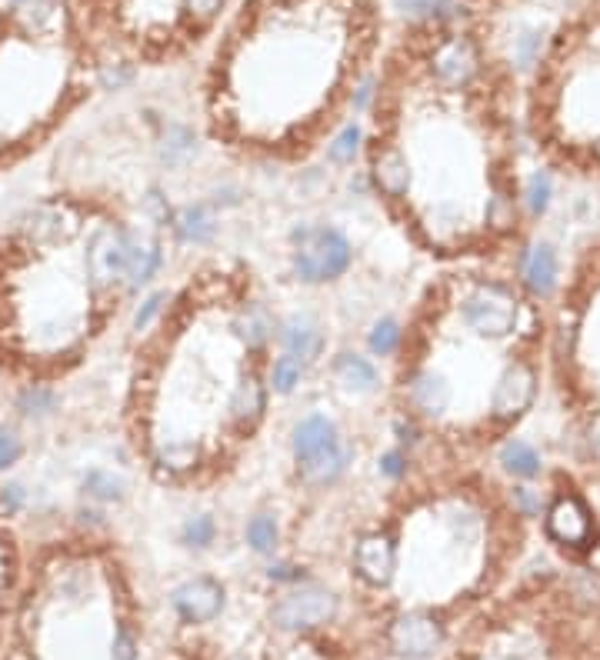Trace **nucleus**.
<instances>
[{
	"label": "nucleus",
	"instance_id": "obj_20",
	"mask_svg": "<svg viewBox=\"0 0 600 660\" xmlns=\"http://www.w3.org/2000/svg\"><path fill=\"white\" fill-rule=\"evenodd\" d=\"M350 460H354V447L340 440L337 447L324 450V454H320V457L307 460V464H297V477H300V484L310 487V490L334 487L337 480L347 474Z\"/></svg>",
	"mask_w": 600,
	"mask_h": 660
},
{
	"label": "nucleus",
	"instance_id": "obj_23",
	"mask_svg": "<svg viewBox=\"0 0 600 660\" xmlns=\"http://www.w3.org/2000/svg\"><path fill=\"white\" fill-rule=\"evenodd\" d=\"M194 157H197V137H194V130L184 127V124H167L164 130H160L157 160H160V164H164L167 170L187 167Z\"/></svg>",
	"mask_w": 600,
	"mask_h": 660
},
{
	"label": "nucleus",
	"instance_id": "obj_38",
	"mask_svg": "<svg viewBox=\"0 0 600 660\" xmlns=\"http://www.w3.org/2000/svg\"><path fill=\"white\" fill-rule=\"evenodd\" d=\"M144 214L150 217V224H154V227H167L170 220H174V210H170L167 197L160 194L157 187L147 190V197H144Z\"/></svg>",
	"mask_w": 600,
	"mask_h": 660
},
{
	"label": "nucleus",
	"instance_id": "obj_28",
	"mask_svg": "<svg viewBox=\"0 0 600 660\" xmlns=\"http://www.w3.org/2000/svg\"><path fill=\"white\" fill-rule=\"evenodd\" d=\"M124 490H127V484L114 474V470L97 467L84 477V494L90 500H97V504H120V500H124Z\"/></svg>",
	"mask_w": 600,
	"mask_h": 660
},
{
	"label": "nucleus",
	"instance_id": "obj_18",
	"mask_svg": "<svg viewBox=\"0 0 600 660\" xmlns=\"http://www.w3.org/2000/svg\"><path fill=\"white\" fill-rule=\"evenodd\" d=\"M274 314L260 304V300H247V304H240L234 310V317H230V334L237 337V344L247 350V354H260L270 340H274Z\"/></svg>",
	"mask_w": 600,
	"mask_h": 660
},
{
	"label": "nucleus",
	"instance_id": "obj_8",
	"mask_svg": "<svg viewBox=\"0 0 600 660\" xmlns=\"http://www.w3.org/2000/svg\"><path fill=\"white\" fill-rule=\"evenodd\" d=\"M354 570L370 587H387L397 574V544L387 530H370L354 544Z\"/></svg>",
	"mask_w": 600,
	"mask_h": 660
},
{
	"label": "nucleus",
	"instance_id": "obj_33",
	"mask_svg": "<svg viewBox=\"0 0 600 660\" xmlns=\"http://www.w3.org/2000/svg\"><path fill=\"white\" fill-rule=\"evenodd\" d=\"M180 540H184L187 547H194V550H207L217 540V520L210 514L187 517V524L180 527Z\"/></svg>",
	"mask_w": 600,
	"mask_h": 660
},
{
	"label": "nucleus",
	"instance_id": "obj_40",
	"mask_svg": "<svg viewBox=\"0 0 600 660\" xmlns=\"http://www.w3.org/2000/svg\"><path fill=\"white\" fill-rule=\"evenodd\" d=\"M27 507V490L20 484H4L0 487V517H17Z\"/></svg>",
	"mask_w": 600,
	"mask_h": 660
},
{
	"label": "nucleus",
	"instance_id": "obj_30",
	"mask_svg": "<svg viewBox=\"0 0 600 660\" xmlns=\"http://www.w3.org/2000/svg\"><path fill=\"white\" fill-rule=\"evenodd\" d=\"M360 147H364V130L357 124H347L340 134L327 144V160L337 167H350L360 157Z\"/></svg>",
	"mask_w": 600,
	"mask_h": 660
},
{
	"label": "nucleus",
	"instance_id": "obj_9",
	"mask_svg": "<svg viewBox=\"0 0 600 660\" xmlns=\"http://www.w3.org/2000/svg\"><path fill=\"white\" fill-rule=\"evenodd\" d=\"M370 184L380 197L387 200H404L414 187V167L410 157L397 144H377L370 150Z\"/></svg>",
	"mask_w": 600,
	"mask_h": 660
},
{
	"label": "nucleus",
	"instance_id": "obj_5",
	"mask_svg": "<svg viewBox=\"0 0 600 660\" xmlns=\"http://www.w3.org/2000/svg\"><path fill=\"white\" fill-rule=\"evenodd\" d=\"M440 644H444V627L424 610H407L390 624V647L404 660H427Z\"/></svg>",
	"mask_w": 600,
	"mask_h": 660
},
{
	"label": "nucleus",
	"instance_id": "obj_45",
	"mask_svg": "<svg viewBox=\"0 0 600 660\" xmlns=\"http://www.w3.org/2000/svg\"><path fill=\"white\" fill-rule=\"evenodd\" d=\"M300 574H304V570L294 567V564H270V567H267V577H270V580H280V584H287V580H290V584H297Z\"/></svg>",
	"mask_w": 600,
	"mask_h": 660
},
{
	"label": "nucleus",
	"instance_id": "obj_32",
	"mask_svg": "<svg viewBox=\"0 0 600 660\" xmlns=\"http://www.w3.org/2000/svg\"><path fill=\"white\" fill-rule=\"evenodd\" d=\"M550 200H554V184H550V174L547 170H534L524 184V207L530 217H540L547 214Z\"/></svg>",
	"mask_w": 600,
	"mask_h": 660
},
{
	"label": "nucleus",
	"instance_id": "obj_48",
	"mask_svg": "<svg viewBox=\"0 0 600 660\" xmlns=\"http://www.w3.org/2000/svg\"><path fill=\"white\" fill-rule=\"evenodd\" d=\"M594 154H597V160H600V140H597V144H594Z\"/></svg>",
	"mask_w": 600,
	"mask_h": 660
},
{
	"label": "nucleus",
	"instance_id": "obj_4",
	"mask_svg": "<svg viewBox=\"0 0 600 660\" xmlns=\"http://www.w3.org/2000/svg\"><path fill=\"white\" fill-rule=\"evenodd\" d=\"M340 600L324 584H297L270 607V620L280 630H314L337 617Z\"/></svg>",
	"mask_w": 600,
	"mask_h": 660
},
{
	"label": "nucleus",
	"instance_id": "obj_49",
	"mask_svg": "<svg viewBox=\"0 0 600 660\" xmlns=\"http://www.w3.org/2000/svg\"><path fill=\"white\" fill-rule=\"evenodd\" d=\"M17 4H34V0H17Z\"/></svg>",
	"mask_w": 600,
	"mask_h": 660
},
{
	"label": "nucleus",
	"instance_id": "obj_41",
	"mask_svg": "<svg viewBox=\"0 0 600 660\" xmlns=\"http://www.w3.org/2000/svg\"><path fill=\"white\" fill-rule=\"evenodd\" d=\"M510 500H514L520 517H540V494L534 487H514Z\"/></svg>",
	"mask_w": 600,
	"mask_h": 660
},
{
	"label": "nucleus",
	"instance_id": "obj_36",
	"mask_svg": "<svg viewBox=\"0 0 600 660\" xmlns=\"http://www.w3.org/2000/svg\"><path fill=\"white\" fill-rule=\"evenodd\" d=\"M20 457H24V440H20L14 427L0 424V474L14 467Z\"/></svg>",
	"mask_w": 600,
	"mask_h": 660
},
{
	"label": "nucleus",
	"instance_id": "obj_11",
	"mask_svg": "<svg viewBox=\"0 0 600 660\" xmlns=\"http://www.w3.org/2000/svg\"><path fill=\"white\" fill-rule=\"evenodd\" d=\"M267 414V387L264 377L257 370H247V374L237 377V384L230 387L227 394V420L234 424L240 434H250L257 430V424Z\"/></svg>",
	"mask_w": 600,
	"mask_h": 660
},
{
	"label": "nucleus",
	"instance_id": "obj_24",
	"mask_svg": "<svg viewBox=\"0 0 600 660\" xmlns=\"http://www.w3.org/2000/svg\"><path fill=\"white\" fill-rule=\"evenodd\" d=\"M500 467H504L510 477H520V480H530V477H537L540 470H544V464H540V454L520 437H510L507 444L500 447Z\"/></svg>",
	"mask_w": 600,
	"mask_h": 660
},
{
	"label": "nucleus",
	"instance_id": "obj_47",
	"mask_svg": "<svg viewBox=\"0 0 600 660\" xmlns=\"http://www.w3.org/2000/svg\"><path fill=\"white\" fill-rule=\"evenodd\" d=\"M587 447H590V454L600 460V414L587 424Z\"/></svg>",
	"mask_w": 600,
	"mask_h": 660
},
{
	"label": "nucleus",
	"instance_id": "obj_15",
	"mask_svg": "<svg viewBox=\"0 0 600 660\" xmlns=\"http://www.w3.org/2000/svg\"><path fill=\"white\" fill-rule=\"evenodd\" d=\"M164 267V247L154 234H140V230H130V244H127V267H124V290L137 294L140 287H147L150 280L160 274Z\"/></svg>",
	"mask_w": 600,
	"mask_h": 660
},
{
	"label": "nucleus",
	"instance_id": "obj_13",
	"mask_svg": "<svg viewBox=\"0 0 600 660\" xmlns=\"http://www.w3.org/2000/svg\"><path fill=\"white\" fill-rule=\"evenodd\" d=\"M547 534L564 547L584 550L594 540V524H590L587 507L577 497H560L554 507L547 510Z\"/></svg>",
	"mask_w": 600,
	"mask_h": 660
},
{
	"label": "nucleus",
	"instance_id": "obj_10",
	"mask_svg": "<svg viewBox=\"0 0 600 660\" xmlns=\"http://www.w3.org/2000/svg\"><path fill=\"white\" fill-rule=\"evenodd\" d=\"M224 584L214 577H190L174 587L170 604L187 624H210L224 610Z\"/></svg>",
	"mask_w": 600,
	"mask_h": 660
},
{
	"label": "nucleus",
	"instance_id": "obj_31",
	"mask_svg": "<svg viewBox=\"0 0 600 660\" xmlns=\"http://www.w3.org/2000/svg\"><path fill=\"white\" fill-rule=\"evenodd\" d=\"M394 7L407 20H447L460 10L454 0H394Z\"/></svg>",
	"mask_w": 600,
	"mask_h": 660
},
{
	"label": "nucleus",
	"instance_id": "obj_21",
	"mask_svg": "<svg viewBox=\"0 0 600 660\" xmlns=\"http://www.w3.org/2000/svg\"><path fill=\"white\" fill-rule=\"evenodd\" d=\"M174 234L180 244L187 247H204L217 237V210L207 204V200H197V204L180 207L174 220H170Z\"/></svg>",
	"mask_w": 600,
	"mask_h": 660
},
{
	"label": "nucleus",
	"instance_id": "obj_26",
	"mask_svg": "<svg viewBox=\"0 0 600 660\" xmlns=\"http://www.w3.org/2000/svg\"><path fill=\"white\" fill-rule=\"evenodd\" d=\"M404 344V327L397 317H377L367 330V350L374 357H394Z\"/></svg>",
	"mask_w": 600,
	"mask_h": 660
},
{
	"label": "nucleus",
	"instance_id": "obj_3",
	"mask_svg": "<svg viewBox=\"0 0 600 660\" xmlns=\"http://www.w3.org/2000/svg\"><path fill=\"white\" fill-rule=\"evenodd\" d=\"M127 244L130 230L120 224H94L84 237V274L97 294H107L114 287H124L127 267Z\"/></svg>",
	"mask_w": 600,
	"mask_h": 660
},
{
	"label": "nucleus",
	"instance_id": "obj_16",
	"mask_svg": "<svg viewBox=\"0 0 600 660\" xmlns=\"http://www.w3.org/2000/svg\"><path fill=\"white\" fill-rule=\"evenodd\" d=\"M340 444V430L327 414H307L300 417L294 430H290V454H294L297 464H307V460L320 457L324 450Z\"/></svg>",
	"mask_w": 600,
	"mask_h": 660
},
{
	"label": "nucleus",
	"instance_id": "obj_43",
	"mask_svg": "<svg viewBox=\"0 0 600 660\" xmlns=\"http://www.w3.org/2000/svg\"><path fill=\"white\" fill-rule=\"evenodd\" d=\"M220 7H224V0H184V10L197 20V24L214 20L220 14Z\"/></svg>",
	"mask_w": 600,
	"mask_h": 660
},
{
	"label": "nucleus",
	"instance_id": "obj_19",
	"mask_svg": "<svg viewBox=\"0 0 600 660\" xmlns=\"http://www.w3.org/2000/svg\"><path fill=\"white\" fill-rule=\"evenodd\" d=\"M520 277H524V287H527L537 300H547V297L557 290V280H560L557 250L550 247V244L527 247L524 260H520Z\"/></svg>",
	"mask_w": 600,
	"mask_h": 660
},
{
	"label": "nucleus",
	"instance_id": "obj_17",
	"mask_svg": "<svg viewBox=\"0 0 600 660\" xmlns=\"http://www.w3.org/2000/svg\"><path fill=\"white\" fill-rule=\"evenodd\" d=\"M477 74V47L467 37H450L434 54V77L444 87H467Z\"/></svg>",
	"mask_w": 600,
	"mask_h": 660
},
{
	"label": "nucleus",
	"instance_id": "obj_14",
	"mask_svg": "<svg viewBox=\"0 0 600 660\" xmlns=\"http://www.w3.org/2000/svg\"><path fill=\"white\" fill-rule=\"evenodd\" d=\"M150 457H154V467L167 477H187L204 464V444L200 437H184V434H167L157 437L154 447H150Z\"/></svg>",
	"mask_w": 600,
	"mask_h": 660
},
{
	"label": "nucleus",
	"instance_id": "obj_25",
	"mask_svg": "<svg viewBox=\"0 0 600 660\" xmlns=\"http://www.w3.org/2000/svg\"><path fill=\"white\" fill-rule=\"evenodd\" d=\"M244 540H247V547L254 550V554H260V557L274 554L277 544H280V524H277V517L267 514V510L254 514V517L247 520Z\"/></svg>",
	"mask_w": 600,
	"mask_h": 660
},
{
	"label": "nucleus",
	"instance_id": "obj_29",
	"mask_svg": "<svg viewBox=\"0 0 600 660\" xmlns=\"http://www.w3.org/2000/svg\"><path fill=\"white\" fill-rule=\"evenodd\" d=\"M17 410L30 420L50 417L57 410V394L47 384H27L17 397Z\"/></svg>",
	"mask_w": 600,
	"mask_h": 660
},
{
	"label": "nucleus",
	"instance_id": "obj_46",
	"mask_svg": "<svg viewBox=\"0 0 600 660\" xmlns=\"http://www.w3.org/2000/svg\"><path fill=\"white\" fill-rule=\"evenodd\" d=\"M370 97H374V80H364V84H360V87L354 90V97H350V104H354V110H367Z\"/></svg>",
	"mask_w": 600,
	"mask_h": 660
},
{
	"label": "nucleus",
	"instance_id": "obj_12",
	"mask_svg": "<svg viewBox=\"0 0 600 660\" xmlns=\"http://www.w3.org/2000/svg\"><path fill=\"white\" fill-rule=\"evenodd\" d=\"M277 340L284 347V354H294L300 357L304 364H314V360L324 357V347H327V334H324V324L314 317V314H290L277 324Z\"/></svg>",
	"mask_w": 600,
	"mask_h": 660
},
{
	"label": "nucleus",
	"instance_id": "obj_27",
	"mask_svg": "<svg viewBox=\"0 0 600 660\" xmlns=\"http://www.w3.org/2000/svg\"><path fill=\"white\" fill-rule=\"evenodd\" d=\"M304 374H307L304 360L294 354H280L274 364H270V387H274V394L287 397L304 384Z\"/></svg>",
	"mask_w": 600,
	"mask_h": 660
},
{
	"label": "nucleus",
	"instance_id": "obj_2",
	"mask_svg": "<svg viewBox=\"0 0 600 660\" xmlns=\"http://www.w3.org/2000/svg\"><path fill=\"white\" fill-rule=\"evenodd\" d=\"M457 314H460V324H464L470 334H477L484 340H500V337L514 334L517 317H520V300L514 297L510 287L480 280V284H474L460 297Z\"/></svg>",
	"mask_w": 600,
	"mask_h": 660
},
{
	"label": "nucleus",
	"instance_id": "obj_42",
	"mask_svg": "<svg viewBox=\"0 0 600 660\" xmlns=\"http://www.w3.org/2000/svg\"><path fill=\"white\" fill-rule=\"evenodd\" d=\"M110 660H137V640L127 627H120L110 644Z\"/></svg>",
	"mask_w": 600,
	"mask_h": 660
},
{
	"label": "nucleus",
	"instance_id": "obj_34",
	"mask_svg": "<svg viewBox=\"0 0 600 660\" xmlns=\"http://www.w3.org/2000/svg\"><path fill=\"white\" fill-rule=\"evenodd\" d=\"M164 304H170V294L167 290H154V294H147L144 300H140V307L134 310V320H130V330L134 334H147L150 324L164 314Z\"/></svg>",
	"mask_w": 600,
	"mask_h": 660
},
{
	"label": "nucleus",
	"instance_id": "obj_37",
	"mask_svg": "<svg viewBox=\"0 0 600 660\" xmlns=\"http://www.w3.org/2000/svg\"><path fill=\"white\" fill-rule=\"evenodd\" d=\"M377 470H380V474H384L387 480H404V477H407V470H410L407 450H404V447H390V450H384V454H380V460H377Z\"/></svg>",
	"mask_w": 600,
	"mask_h": 660
},
{
	"label": "nucleus",
	"instance_id": "obj_35",
	"mask_svg": "<svg viewBox=\"0 0 600 660\" xmlns=\"http://www.w3.org/2000/svg\"><path fill=\"white\" fill-rule=\"evenodd\" d=\"M540 47H544V34H537V30H527V34L517 37V44H514V64L520 70H530L540 60Z\"/></svg>",
	"mask_w": 600,
	"mask_h": 660
},
{
	"label": "nucleus",
	"instance_id": "obj_6",
	"mask_svg": "<svg viewBox=\"0 0 600 660\" xmlns=\"http://www.w3.org/2000/svg\"><path fill=\"white\" fill-rule=\"evenodd\" d=\"M404 397L410 414L420 420H440L454 404L450 380L434 367H414L404 380Z\"/></svg>",
	"mask_w": 600,
	"mask_h": 660
},
{
	"label": "nucleus",
	"instance_id": "obj_22",
	"mask_svg": "<svg viewBox=\"0 0 600 660\" xmlns=\"http://www.w3.org/2000/svg\"><path fill=\"white\" fill-rule=\"evenodd\" d=\"M330 370H334L337 384L350 390V394H374V390L380 387V370L374 367V360L360 357V354H354V350H340V354L334 357V364H330Z\"/></svg>",
	"mask_w": 600,
	"mask_h": 660
},
{
	"label": "nucleus",
	"instance_id": "obj_1",
	"mask_svg": "<svg viewBox=\"0 0 600 660\" xmlns=\"http://www.w3.org/2000/svg\"><path fill=\"white\" fill-rule=\"evenodd\" d=\"M290 250V270L300 284H334L354 264V244L344 230L330 224H304L294 234Z\"/></svg>",
	"mask_w": 600,
	"mask_h": 660
},
{
	"label": "nucleus",
	"instance_id": "obj_39",
	"mask_svg": "<svg viewBox=\"0 0 600 660\" xmlns=\"http://www.w3.org/2000/svg\"><path fill=\"white\" fill-rule=\"evenodd\" d=\"M487 224H494L497 230H504L514 224V200L507 194H494L487 204Z\"/></svg>",
	"mask_w": 600,
	"mask_h": 660
},
{
	"label": "nucleus",
	"instance_id": "obj_44",
	"mask_svg": "<svg viewBox=\"0 0 600 660\" xmlns=\"http://www.w3.org/2000/svg\"><path fill=\"white\" fill-rule=\"evenodd\" d=\"M130 77H134V70H130L127 64H114L100 74V84H104L107 90H120L124 84H130Z\"/></svg>",
	"mask_w": 600,
	"mask_h": 660
},
{
	"label": "nucleus",
	"instance_id": "obj_7",
	"mask_svg": "<svg viewBox=\"0 0 600 660\" xmlns=\"http://www.w3.org/2000/svg\"><path fill=\"white\" fill-rule=\"evenodd\" d=\"M537 394V374L527 364H507L504 374L497 377L494 390H490V414L497 420H517L524 410L534 404Z\"/></svg>",
	"mask_w": 600,
	"mask_h": 660
}]
</instances>
